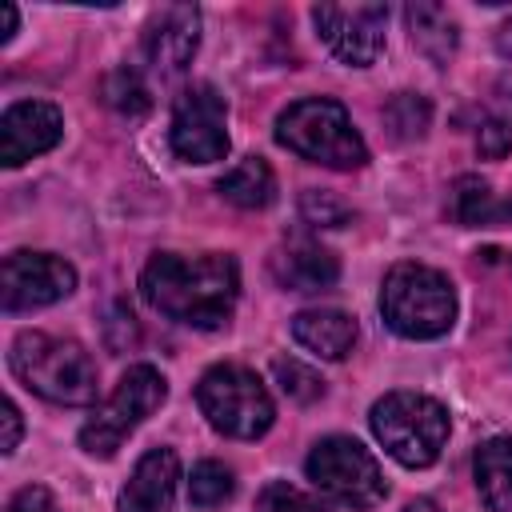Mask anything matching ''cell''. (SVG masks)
<instances>
[{"instance_id":"6da1fadb","label":"cell","mask_w":512,"mask_h":512,"mask_svg":"<svg viewBox=\"0 0 512 512\" xmlns=\"http://www.w3.org/2000/svg\"><path fill=\"white\" fill-rule=\"evenodd\" d=\"M140 296L160 316L212 332L232 320L240 296V268L228 252H204V256L156 252L140 272Z\"/></svg>"},{"instance_id":"7a4b0ae2","label":"cell","mask_w":512,"mask_h":512,"mask_svg":"<svg viewBox=\"0 0 512 512\" xmlns=\"http://www.w3.org/2000/svg\"><path fill=\"white\" fill-rule=\"evenodd\" d=\"M12 376L52 400V404H92L96 400V364L84 344L52 332H20L8 352Z\"/></svg>"},{"instance_id":"3957f363","label":"cell","mask_w":512,"mask_h":512,"mask_svg":"<svg viewBox=\"0 0 512 512\" xmlns=\"http://www.w3.org/2000/svg\"><path fill=\"white\" fill-rule=\"evenodd\" d=\"M276 140L324 168H364L368 164V144L364 136L352 128V116L344 112V104L328 100V96H308L288 104L276 116Z\"/></svg>"},{"instance_id":"277c9868","label":"cell","mask_w":512,"mask_h":512,"mask_svg":"<svg viewBox=\"0 0 512 512\" xmlns=\"http://www.w3.org/2000/svg\"><path fill=\"white\" fill-rule=\"evenodd\" d=\"M384 324L404 340H436L456 320V292L452 280L428 264H396L380 288Z\"/></svg>"},{"instance_id":"5b68a950","label":"cell","mask_w":512,"mask_h":512,"mask_svg":"<svg viewBox=\"0 0 512 512\" xmlns=\"http://www.w3.org/2000/svg\"><path fill=\"white\" fill-rule=\"evenodd\" d=\"M372 436L404 468H428L448 440V408L424 392H388L368 412Z\"/></svg>"},{"instance_id":"8992f818","label":"cell","mask_w":512,"mask_h":512,"mask_svg":"<svg viewBox=\"0 0 512 512\" xmlns=\"http://www.w3.org/2000/svg\"><path fill=\"white\" fill-rule=\"evenodd\" d=\"M196 404L204 420L232 440H256L272 428L276 404L264 380L244 364H216L196 384Z\"/></svg>"},{"instance_id":"52a82bcc","label":"cell","mask_w":512,"mask_h":512,"mask_svg":"<svg viewBox=\"0 0 512 512\" xmlns=\"http://www.w3.org/2000/svg\"><path fill=\"white\" fill-rule=\"evenodd\" d=\"M164 396H168L164 376H160L152 364H132V368L120 376V384L112 388V396L84 420V428H80V448H84L88 456H96V460L116 456V448L164 404Z\"/></svg>"},{"instance_id":"ba28073f","label":"cell","mask_w":512,"mask_h":512,"mask_svg":"<svg viewBox=\"0 0 512 512\" xmlns=\"http://www.w3.org/2000/svg\"><path fill=\"white\" fill-rule=\"evenodd\" d=\"M308 480L344 508H376L388 492L376 456L352 436H324L308 452Z\"/></svg>"},{"instance_id":"9c48e42d","label":"cell","mask_w":512,"mask_h":512,"mask_svg":"<svg viewBox=\"0 0 512 512\" xmlns=\"http://www.w3.org/2000/svg\"><path fill=\"white\" fill-rule=\"evenodd\" d=\"M168 144L188 164H212L228 156V108L212 84H192L176 96Z\"/></svg>"},{"instance_id":"30bf717a","label":"cell","mask_w":512,"mask_h":512,"mask_svg":"<svg viewBox=\"0 0 512 512\" xmlns=\"http://www.w3.org/2000/svg\"><path fill=\"white\" fill-rule=\"evenodd\" d=\"M76 288V268L56 252H8L0 268V308L4 312H32L48 308Z\"/></svg>"},{"instance_id":"8fae6325","label":"cell","mask_w":512,"mask_h":512,"mask_svg":"<svg viewBox=\"0 0 512 512\" xmlns=\"http://www.w3.org/2000/svg\"><path fill=\"white\" fill-rule=\"evenodd\" d=\"M312 24L336 60L352 68H368L384 52L388 8L384 4H316Z\"/></svg>"},{"instance_id":"7c38bea8","label":"cell","mask_w":512,"mask_h":512,"mask_svg":"<svg viewBox=\"0 0 512 512\" xmlns=\"http://www.w3.org/2000/svg\"><path fill=\"white\" fill-rule=\"evenodd\" d=\"M200 48V8L196 4H164L144 24V56L152 72L180 76Z\"/></svg>"},{"instance_id":"4fadbf2b","label":"cell","mask_w":512,"mask_h":512,"mask_svg":"<svg viewBox=\"0 0 512 512\" xmlns=\"http://www.w3.org/2000/svg\"><path fill=\"white\" fill-rule=\"evenodd\" d=\"M64 136V116L48 100H20L0 116V160L20 168L32 156H44Z\"/></svg>"},{"instance_id":"5bb4252c","label":"cell","mask_w":512,"mask_h":512,"mask_svg":"<svg viewBox=\"0 0 512 512\" xmlns=\"http://www.w3.org/2000/svg\"><path fill=\"white\" fill-rule=\"evenodd\" d=\"M268 268H272L276 284L288 288V292H324V288H332L336 276H340V260H336L320 240H312V236H304V232L288 236V240L272 252Z\"/></svg>"},{"instance_id":"9a60e30c","label":"cell","mask_w":512,"mask_h":512,"mask_svg":"<svg viewBox=\"0 0 512 512\" xmlns=\"http://www.w3.org/2000/svg\"><path fill=\"white\" fill-rule=\"evenodd\" d=\"M176 480H180V460L172 448H148L128 484L120 488L116 512H176Z\"/></svg>"},{"instance_id":"2e32d148","label":"cell","mask_w":512,"mask_h":512,"mask_svg":"<svg viewBox=\"0 0 512 512\" xmlns=\"http://www.w3.org/2000/svg\"><path fill=\"white\" fill-rule=\"evenodd\" d=\"M292 340L320 360H344L356 344V320L340 308H304L292 316Z\"/></svg>"},{"instance_id":"e0dca14e","label":"cell","mask_w":512,"mask_h":512,"mask_svg":"<svg viewBox=\"0 0 512 512\" xmlns=\"http://www.w3.org/2000/svg\"><path fill=\"white\" fill-rule=\"evenodd\" d=\"M404 24H408V36L412 44L436 64L444 68L452 56H456V44H460V32H456V20L444 4H432V0H416L404 8Z\"/></svg>"},{"instance_id":"ac0fdd59","label":"cell","mask_w":512,"mask_h":512,"mask_svg":"<svg viewBox=\"0 0 512 512\" xmlns=\"http://www.w3.org/2000/svg\"><path fill=\"white\" fill-rule=\"evenodd\" d=\"M476 492L488 512H512V436H492L476 448Z\"/></svg>"},{"instance_id":"d6986e66","label":"cell","mask_w":512,"mask_h":512,"mask_svg":"<svg viewBox=\"0 0 512 512\" xmlns=\"http://www.w3.org/2000/svg\"><path fill=\"white\" fill-rule=\"evenodd\" d=\"M216 192L236 208H268L276 196V176L260 156H244L216 180Z\"/></svg>"},{"instance_id":"ffe728a7","label":"cell","mask_w":512,"mask_h":512,"mask_svg":"<svg viewBox=\"0 0 512 512\" xmlns=\"http://www.w3.org/2000/svg\"><path fill=\"white\" fill-rule=\"evenodd\" d=\"M452 212L468 228H492V224L512 220V200H500L480 176H460L452 192Z\"/></svg>"},{"instance_id":"44dd1931","label":"cell","mask_w":512,"mask_h":512,"mask_svg":"<svg viewBox=\"0 0 512 512\" xmlns=\"http://www.w3.org/2000/svg\"><path fill=\"white\" fill-rule=\"evenodd\" d=\"M236 492V480H232V468L220 464V460H200L188 476V500L192 508H220L228 496Z\"/></svg>"},{"instance_id":"7402d4cb","label":"cell","mask_w":512,"mask_h":512,"mask_svg":"<svg viewBox=\"0 0 512 512\" xmlns=\"http://www.w3.org/2000/svg\"><path fill=\"white\" fill-rule=\"evenodd\" d=\"M104 104L116 108L120 116H144L148 104H152V96H148V84L140 80V72L128 68V64H120V68H112L104 76Z\"/></svg>"},{"instance_id":"603a6c76","label":"cell","mask_w":512,"mask_h":512,"mask_svg":"<svg viewBox=\"0 0 512 512\" xmlns=\"http://www.w3.org/2000/svg\"><path fill=\"white\" fill-rule=\"evenodd\" d=\"M428 120H432V108H428V100L416 96V92H400V96H392L388 108H384V124H388V132H392L396 140H416V136H424Z\"/></svg>"},{"instance_id":"cb8c5ba5","label":"cell","mask_w":512,"mask_h":512,"mask_svg":"<svg viewBox=\"0 0 512 512\" xmlns=\"http://www.w3.org/2000/svg\"><path fill=\"white\" fill-rule=\"evenodd\" d=\"M272 376H276L280 392L292 396L296 404H312V400L324 396L320 372H312L308 364H300V360H292V356H276V360H272Z\"/></svg>"},{"instance_id":"d4e9b609","label":"cell","mask_w":512,"mask_h":512,"mask_svg":"<svg viewBox=\"0 0 512 512\" xmlns=\"http://www.w3.org/2000/svg\"><path fill=\"white\" fill-rule=\"evenodd\" d=\"M252 512H324V508H320L308 492H300L296 484H288V480H272V484L260 488Z\"/></svg>"},{"instance_id":"484cf974","label":"cell","mask_w":512,"mask_h":512,"mask_svg":"<svg viewBox=\"0 0 512 512\" xmlns=\"http://www.w3.org/2000/svg\"><path fill=\"white\" fill-rule=\"evenodd\" d=\"M476 148H480V156L500 160V156L512 148V124H508V120H488V124L480 128V136H476Z\"/></svg>"},{"instance_id":"4316f807","label":"cell","mask_w":512,"mask_h":512,"mask_svg":"<svg viewBox=\"0 0 512 512\" xmlns=\"http://www.w3.org/2000/svg\"><path fill=\"white\" fill-rule=\"evenodd\" d=\"M300 204H304V216H308L312 224H328V228H332V224H340V220L348 216V208L336 204L328 192H304Z\"/></svg>"},{"instance_id":"83f0119b","label":"cell","mask_w":512,"mask_h":512,"mask_svg":"<svg viewBox=\"0 0 512 512\" xmlns=\"http://www.w3.org/2000/svg\"><path fill=\"white\" fill-rule=\"evenodd\" d=\"M4 512H60V508H56V496H52L44 484H24V488L8 500Z\"/></svg>"},{"instance_id":"f1b7e54d","label":"cell","mask_w":512,"mask_h":512,"mask_svg":"<svg viewBox=\"0 0 512 512\" xmlns=\"http://www.w3.org/2000/svg\"><path fill=\"white\" fill-rule=\"evenodd\" d=\"M4 440H0V452H16L20 444V432H24V420H20V408L12 400H4Z\"/></svg>"},{"instance_id":"f546056e","label":"cell","mask_w":512,"mask_h":512,"mask_svg":"<svg viewBox=\"0 0 512 512\" xmlns=\"http://www.w3.org/2000/svg\"><path fill=\"white\" fill-rule=\"evenodd\" d=\"M0 20H4V36H0V44H8V40L16 36V8H12V4H0Z\"/></svg>"},{"instance_id":"4dcf8cb0","label":"cell","mask_w":512,"mask_h":512,"mask_svg":"<svg viewBox=\"0 0 512 512\" xmlns=\"http://www.w3.org/2000/svg\"><path fill=\"white\" fill-rule=\"evenodd\" d=\"M496 52L512 60V20H504V24H500V32H496Z\"/></svg>"},{"instance_id":"1f68e13d","label":"cell","mask_w":512,"mask_h":512,"mask_svg":"<svg viewBox=\"0 0 512 512\" xmlns=\"http://www.w3.org/2000/svg\"><path fill=\"white\" fill-rule=\"evenodd\" d=\"M404 512H440V508H436L432 500H424V496H420V500H408V504H404Z\"/></svg>"}]
</instances>
